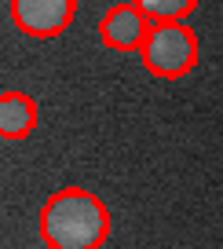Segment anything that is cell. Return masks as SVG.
I'll list each match as a JSON object with an SVG mask.
<instances>
[{"mask_svg": "<svg viewBox=\"0 0 223 249\" xmlns=\"http://www.w3.org/2000/svg\"><path fill=\"white\" fill-rule=\"evenodd\" d=\"M132 4H136L150 22H183V18L198 8V0H132Z\"/></svg>", "mask_w": 223, "mask_h": 249, "instance_id": "6", "label": "cell"}, {"mask_svg": "<svg viewBox=\"0 0 223 249\" xmlns=\"http://www.w3.org/2000/svg\"><path fill=\"white\" fill-rule=\"evenodd\" d=\"M150 26L154 22H150L136 4H117V8H110L106 15H103L99 37H103V44L114 48V52H143L146 37H150Z\"/></svg>", "mask_w": 223, "mask_h": 249, "instance_id": "4", "label": "cell"}, {"mask_svg": "<svg viewBox=\"0 0 223 249\" xmlns=\"http://www.w3.org/2000/svg\"><path fill=\"white\" fill-rule=\"evenodd\" d=\"M73 18V0H11V22L30 37H59Z\"/></svg>", "mask_w": 223, "mask_h": 249, "instance_id": "3", "label": "cell"}, {"mask_svg": "<svg viewBox=\"0 0 223 249\" xmlns=\"http://www.w3.org/2000/svg\"><path fill=\"white\" fill-rule=\"evenodd\" d=\"M37 124V107L22 92H4L0 95V136L4 140H26Z\"/></svg>", "mask_w": 223, "mask_h": 249, "instance_id": "5", "label": "cell"}, {"mask_svg": "<svg viewBox=\"0 0 223 249\" xmlns=\"http://www.w3.org/2000/svg\"><path fill=\"white\" fill-rule=\"evenodd\" d=\"M110 231L103 202L81 187L55 191L40 209V238L48 249H99Z\"/></svg>", "mask_w": 223, "mask_h": 249, "instance_id": "1", "label": "cell"}, {"mask_svg": "<svg viewBox=\"0 0 223 249\" xmlns=\"http://www.w3.org/2000/svg\"><path fill=\"white\" fill-rule=\"evenodd\" d=\"M198 59V40H194L190 26L183 22H154L150 37L143 44V66L154 77H183Z\"/></svg>", "mask_w": 223, "mask_h": 249, "instance_id": "2", "label": "cell"}]
</instances>
